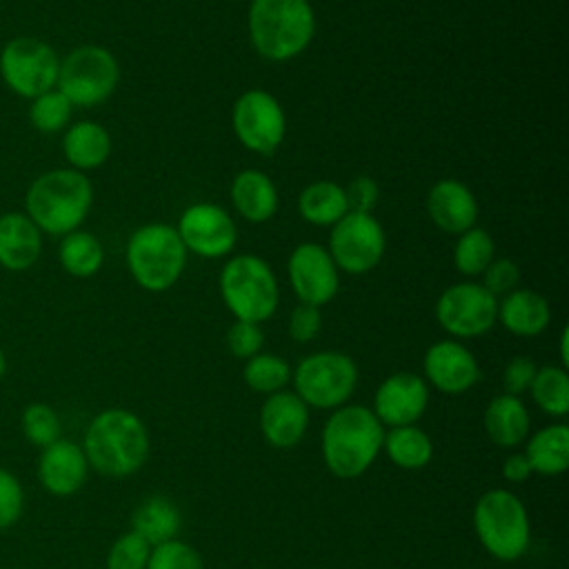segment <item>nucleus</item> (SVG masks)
I'll return each mask as SVG.
<instances>
[{
    "label": "nucleus",
    "mask_w": 569,
    "mask_h": 569,
    "mask_svg": "<svg viewBox=\"0 0 569 569\" xmlns=\"http://www.w3.org/2000/svg\"><path fill=\"white\" fill-rule=\"evenodd\" d=\"M382 438L385 427L369 407L342 405L333 409L322 427V460L336 478H358L382 451Z\"/></svg>",
    "instance_id": "f257e3e1"
},
{
    "label": "nucleus",
    "mask_w": 569,
    "mask_h": 569,
    "mask_svg": "<svg viewBox=\"0 0 569 569\" xmlns=\"http://www.w3.org/2000/svg\"><path fill=\"white\" fill-rule=\"evenodd\" d=\"M84 458L102 476H131L149 456L144 422L129 409H104L87 427Z\"/></svg>",
    "instance_id": "f03ea898"
},
{
    "label": "nucleus",
    "mask_w": 569,
    "mask_h": 569,
    "mask_svg": "<svg viewBox=\"0 0 569 569\" xmlns=\"http://www.w3.org/2000/svg\"><path fill=\"white\" fill-rule=\"evenodd\" d=\"M247 24L251 44L264 60L287 62L311 44L316 13L309 0H251Z\"/></svg>",
    "instance_id": "7ed1b4c3"
},
{
    "label": "nucleus",
    "mask_w": 569,
    "mask_h": 569,
    "mask_svg": "<svg viewBox=\"0 0 569 569\" xmlns=\"http://www.w3.org/2000/svg\"><path fill=\"white\" fill-rule=\"evenodd\" d=\"M93 200L89 178L78 169H51L27 191V216L40 231L64 236L78 229Z\"/></svg>",
    "instance_id": "20e7f679"
},
{
    "label": "nucleus",
    "mask_w": 569,
    "mask_h": 569,
    "mask_svg": "<svg viewBox=\"0 0 569 569\" xmlns=\"http://www.w3.org/2000/svg\"><path fill=\"white\" fill-rule=\"evenodd\" d=\"M473 531L489 556L500 562L522 558L531 542V522L522 500L509 489H489L473 505Z\"/></svg>",
    "instance_id": "39448f33"
},
{
    "label": "nucleus",
    "mask_w": 569,
    "mask_h": 569,
    "mask_svg": "<svg viewBox=\"0 0 569 569\" xmlns=\"http://www.w3.org/2000/svg\"><path fill=\"white\" fill-rule=\"evenodd\" d=\"M220 296L236 320L264 322L280 300L278 278L273 269L256 253H238L229 258L220 271Z\"/></svg>",
    "instance_id": "423d86ee"
},
{
    "label": "nucleus",
    "mask_w": 569,
    "mask_h": 569,
    "mask_svg": "<svg viewBox=\"0 0 569 569\" xmlns=\"http://www.w3.org/2000/svg\"><path fill=\"white\" fill-rule=\"evenodd\" d=\"M187 264V249L176 227L149 222L136 229L127 242V267L147 291H167L178 282Z\"/></svg>",
    "instance_id": "0eeeda50"
},
{
    "label": "nucleus",
    "mask_w": 569,
    "mask_h": 569,
    "mask_svg": "<svg viewBox=\"0 0 569 569\" xmlns=\"http://www.w3.org/2000/svg\"><path fill=\"white\" fill-rule=\"evenodd\" d=\"M293 393L316 409L342 407L358 385L356 362L340 351H316L305 356L291 371Z\"/></svg>",
    "instance_id": "6e6552de"
},
{
    "label": "nucleus",
    "mask_w": 569,
    "mask_h": 569,
    "mask_svg": "<svg viewBox=\"0 0 569 569\" xmlns=\"http://www.w3.org/2000/svg\"><path fill=\"white\" fill-rule=\"evenodd\" d=\"M118 80L120 67L113 53L98 44H82L60 62L56 87L73 107H93L116 91Z\"/></svg>",
    "instance_id": "1a4fd4ad"
},
{
    "label": "nucleus",
    "mask_w": 569,
    "mask_h": 569,
    "mask_svg": "<svg viewBox=\"0 0 569 569\" xmlns=\"http://www.w3.org/2000/svg\"><path fill=\"white\" fill-rule=\"evenodd\" d=\"M387 249V236L373 213L347 211L329 233V256L338 271L360 276L378 267Z\"/></svg>",
    "instance_id": "9d476101"
},
{
    "label": "nucleus",
    "mask_w": 569,
    "mask_h": 569,
    "mask_svg": "<svg viewBox=\"0 0 569 569\" xmlns=\"http://www.w3.org/2000/svg\"><path fill=\"white\" fill-rule=\"evenodd\" d=\"M236 138L253 153L271 156L284 140L287 120L280 102L264 89L240 93L231 109Z\"/></svg>",
    "instance_id": "9b49d317"
},
{
    "label": "nucleus",
    "mask_w": 569,
    "mask_h": 569,
    "mask_svg": "<svg viewBox=\"0 0 569 569\" xmlns=\"http://www.w3.org/2000/svg\"><path fill=\"white\" fill-rule=\"evenodd\" d=\"M436 320L453 338H478L498 320V298L480 282H456L436 300Z\"/></svg>",
    "instance_id": "f8f14e48"
},
{
    "label": "nucleus",
    "mask_w": 569,
    "mask_h": 569,
    "mask_svg": "<svg viewBox=\"0 0 569 569\" xmlns=\"http://www.w3.org/2000/svg\"><path fill=\"white\" fill-rule=\"evenodd\" d=\"M60 60L56 51L38 38H16L0 56L4 82L22 98H38L58 82Z\"/></svg>",
    "instance_id": "ddd939ff"
},
{
    "label": "nucleus",
    "mask_w": 569,
    "mask_h": 569,
    "mask_svg": "<svg viewBox=\"0 0 569 569\" xmlns=\"http://www.w3.org/2000/svg\"><path fill=\"white\" fill-rule=\"evenodd\" d=\"M187 251L200 258L227 256L238 238V229L227 209L213 202L189 204L176 227Z\"/></svg>",
    "instance_id": "4468645a"
},
{
    "label": "nucleus",
    "mask_w": 569,
    "mask_h": 569,
    "mask_svg": "<svg viewBox=\"0 0 569 569\" xmlns=\"http://www.w3.org/2000/svg\"><path fill=\"white\" fill-rule=\"evenodd\" d=\"M287 276L296 298L313 307L331 302L340 287L336 262L329 251L316 242H302L289 253Z\"/></svg>",
    "instance_id": "2eb2a0df"
},
{
    "label": "nucleus",
    "mask_w": 569,
    "mask_h": 569,
    "mask_svg": "<svg viewBox=\"0 0 569 569\" xmlns=\"http://www.w3.org/2000/svg\"><path fill=\"white\" fill-rule=\"evenodd\" d=\"M427 405L429 387L425 378L418 373L398 371L380 382L371 411L382 422V427H407L422 418Z\"/></svg>",
    "instance_id": "dca6fc26"
},
{
    "label": "nucleus",
    "mask_w": 569,
    "mask_h": 569,
    "mask_svg": "<svg viewBox=\"0 0 569 569\" xmlns=\"http://www.w3.org/2000/svg\"><path fill=\"white\" fill-rule=\"evenodd\" d=\"M422 371L425 382L447 396H460L469 391L480 378L476 356L458 340L433 342L422 358Z\"/></svg>",
    "instance_id": "f3484780"
},
{
    "label": "nucleus",
    "mask_w": 569,
    "mask_h": 569,
    "mask_svg": "<svg viewBox=\"0 0 569 569\" xmlns=\"http://www.w3.org/2000/svg\"><path fill=\"white\" fill-rule=\"evenodd\" d=\"M309 407L293 391H276L260 407L262 438L276 449H293L307 433Z\"/></svg>",
    "instance_id": "a211bd4d"
},
{
    "label": "nucleus",
    "mask_w": 569,
    "mask_h": 569,
    "mask_svg": "<svg viewBox=\"0 0 569 569\" xmlns=\"http://www.w3.org/2000/svg\"><path fill=\"white\" fill-rule=\"evenodd\" d=\"M425 207L431 222L447 233L458 236L476 227L478 220V200L473 191L456 178H442L433 182Z\"/></svg>",
    "instance_id": "6ab92c4d"
},
{
    "label": "nucleus",
    "mask_w": 569,
    "mask_h": 569,
    "mask_svg": "<svg viewBox=\"0 0 569 569\" xmlns=\"http://www.w3.org/2000/svg\"><path fill=\"white\" fill-rule=\"evenodd\" d=\"M87 469L89 462L84 458L82 447L62 438L44 447L38 462L40 482L53 496L76 493L87 480Z\"/></svg>",
    "instance_id": "aec40b11"
},
{
    "label": "nucleus",
    "mask_w": 569,
    "mask_h": 569,
    "mask_svg": "<svg viewBox=\"0 0 569 569\" xmlns=\"http://www.w3.org/2000/svg\"><path fill=\"white\" fill-rule=\"evenodd\" d=\"M500 325L520 338L540 336L551 322L547 298L533 289H513L498 302Z\"/></svg>",
    "instance_id": "412c9836"
},
{
    "label": "nucleus",
    "mask_w": 569,
    "mask_h": 569,
    "mask_svg": "<svg viewBox=\"0 0 569 569\" xmlns=\"http://www.w3.org/2000/svg\"><path fill=\"white\" fill-rule=\"evenodd\" d=\"M229 196L233 209L253 224L271 220L278 211V189L273 180L258 169H244L236 173L229 187Z\"/></svg>",
    "instance_id": "4be33fe9"
},
{
    "label": "nucleus",
    "mask_w": 569,
    "mask_h": 569,
    "mask_svg": "<svg viewBox=\"0 0 569 569\" xmlns=\"http://www.w3.org/2000/svg\"><path fill=\"white\" fill-rule=\"evenodd\" d=\"M482 425L493 445L502 449H513L527 440L531 418L520 396L500 393L493 396L485 407Z\"/></svg>",
    "instance_id": "5701e85b"
},
{
    "label": "nucleus",
    "mask_w": 569,
    "mask_h": 569,
    "mask_svg": "<svg viewBox=\"0 0 569 569\" xmlns=\"http://www.w3.org/2000/svg\"><path fill=\"white\" fill-rule=\"evenodd\" d=\"M42 249L40 229L24 213H7L0 218V264L20 271L31 267Z\"/></svg>",
    "instance_id": "b1692460"
},
{
    "label": "nucleus",
    "mask_w": 569,
    "mask_h": 569,
    "mask_svg": "<svg viewBox=\"0 0 569 569\" xmlns=\"http://www.w3.org/2000/svg\"><path fill=\"white\" fill-rule=\"evenodd\" d=\"M525 458L531 471L558 476L569 469V427L565 422L547 425L525 440Z\"/></svg>",
    "instance_id": "393cba45"
},
{
    "label": "nucleus",
    "mask_w": 569,
    "mask_h": 569,
    "mask_svg": "<svg viewBox=\"0 0 569 569\" xmlns=\"http://www.w3.org/2000/svg\"><path fill=\"white\" fill-rule=\"evenodd\" d=\"M64 158L78 169H96L111 153V138L107 129L98 122L82 120L76 122L62 138Z\"/></svg>",
    "instance_id": "a878e982"
},
{
    "label": "nucleus",
    "mask_w": 569,
    "mask_h": 569,
    "mask_svg": "<svg viewBox=\"0 0 569 569\" xmlns=\"http://www.w3.org/2000/svg\"><path fill=\"white\" fill-rule=\"evenodd\" d=\"M300 216L313 227H333L347 211L345 187L333 180H316L298 196Z\"/></svg>",
    "instance_id": "bb28decb"
},
{
    "label": "nucleus",
    "mask_w": 569,
    "mask_h": 569,
    "mask_svg": "<svg viewBox=\"0 0 569 569\" xmlns=\"http://www.w3.org/2000/svg\"><path fill=\"white\" fill-rule=\"evenodd\" d=\"M382 451L387 453V458L396 467L407 469V471H416V469H422L431 462L433 442L427 436V431H422L416 425L391 427L389 431H385Z\"/></svg>",
    "instance_id": "cd10ccee"
},
{
    "label": "nucleus",
    "mask_w": 569,
    "mask_h": 569,
    "mask_svg": "<svg viewBox=\"0 0 569 569\" xmlns=\"http://www.w3.org/2000/svg\"><path fill=\"white\" fill-rule=\"evenodd\" d=\"M180 529V511L164 496H151L140 502L131 516V531L142 536L151 547L176 538Z\"/></svg>",
    "instance_id": "c85d7f7f"
},
{
    "label": "nucleus",
    "mask_w": 569,
    "mask_h": 569,
    "mask_svg": "<svg viewBox=\"0 0 569 569\" xmlns=\"http://www.w3.org/2000/svg\"><path fill=\"white\" fill-rule=\"evenodd\" d=\"M529 393L538 409L547 416L562 418L569 413V373L565 367L545 365L536 369V376L529 385Z\"/></svg>",
    "instance_id": "c756f323"
},
{
    "label": "nucleus",
    "mask_w": 569,
    "mask_h": 569,
    "mask_svg": "<svg viewBox=\"0 0 569 569\" xmlns=\"http://www.w3.org/2000/svg\"><path fill=\"white\" fill-rule=\"evenodd\" d=\"M58 256L67 273L76 278H89L102 267L104 249L93 233L71 231V233H64Z\"/></svg>",
    "instance_id": "7c9ffc66"
},
{
    "label": "nucleus",
    "mask_w": 569,
    "mask_h": 569,
    "mask_svg": "<svg viewBox=\"0 0 569 569\" xmlns=\"http://www.w3.org/2000/svg\"><path fill=\"white\" fill-rule=\"evenodd\" d=\"M496 258V244L489 231L482 227H471L458 233L453 244V267L462 276H480L487 264Z\"/></svg>",
    "instance_id": "2f4dec72"
},
{
    "label": "nucleus",
    "mask_w": 569,
    "mask_h": 569,
    "mask_svg": "<svg viewBox=\"0 0 569 569\" xmlns=\"http://www.w3.org/2000/svg\"><path fill=\"white\" fill-rule=\"evenodd\" d=\"M242 378L251 391L271 396L287 387V382L291 380V367L278 353L260 351L244 362Z\"/></svg>",
    "instance_id": "473e14b6"
},
{
    "label": "nucleus",
    "mask_w": 569,
    "mask_h": 569,
    "mask_svg": "<svg viewBox=\"0 0 569 569\" xmlns=\"http://www.w3.org/2000/svg\"><path fill=\"white\" fill-rule=\"evenodd\" d=\"M71 109H73V104L58 89H49V91L40 93L38 98H33L29 116L38 131L53 133V131H60L69 122Z\"/></svg>",
    "instance_id": "72a5a7b5"
},
{
    "label": "nucleus",
    "mask_w": 569,
    "mask_h": 569,
    "mask_svg": "<svg viewBox=\"0 0 569 569\" xmlns=\"http://www.w3.org/2000/svg\"><path fill=\"white\" fill-rule=\"evenodd\" d=\"M147 569H204V562L196 547L171 538L151 547Z\"/></svg>",
    "instance_id": "f704fd0d"
},
{
    "label": "nucleus",
    "mask_w": 569,
    "mask_h": 569,
    "mask_svg": "<svg viewBox=\"0 0 569 569\" xmlns=\"http://www.w3.org/2000/svg\"><path fill=\"white\" fill-rule=\"evenodd\" d=\"M22 431L33 445L44 449L60 438V418L49 405L33 402L22 411Z\"/></svg>",
    "instance_id": "c9c22d12"
},
{
    "label": "nucleus",
    "mask_w": 569,
    "mask_h": 569,
    "mask_svg": "<svg viewBox=\"0 0 569 569\" xmlns=\"http://www.w3.org/2000/svg\"><path fill=\"white\" fill-rule=\"evenodd\" d=\"M151 545L136 531L122 533L107 553V569H147Z\"/></svg>",
    "instance_id": "e433bc0d"
},
{
    "label": "nucleus",
    "mask_w": 569,
    "mask_h": 569,
    "mask_svg": "<svg viewBox=\"0 0 569 569\" xmlns=\"http://www.w3.org/2000/svg\"><path fill=\"white\" fill-rule=\"evenodd\" d=\"M264 345V333L258 322L236 320L227 331V347L236 358L249 360L251 356L260 353Z\"/></svg>",
    "instance_id": "4c0bfd02"
},
{
    "label": "nucleus",
    "mask_w": 569,
    "mask_h": 569,
    "mask_svg": "<svg viewBox=\"0 0 569 569\" xmlns=\"http://www.w3.org/2000/svg\"><path fill=\"white\" fill-rule=\"evenodd\" d=\"M482 276V287L491 293V296H507L509 291L518 289V280H520V269L511 258H493L487 269L480 273Z\"/></svg>",
    "instance_id": "58836bf2"
},
{
    "label": "nucleus",
    "mask_w": 569,
    "mask_h": 569,
    "mask_svg": "<svg viewBox=\"0 0 569 569\" xmlns=\"http://www.w3.org/2000/svg\"><path fill=\"white\" fill-rule=\"evenodd\" d=\"M24 496L18 478L7 469H0V529L13 525L22 513Z\"/></svg>",
    "instance_id": "ea45409f"
},
{
    "label": "nucleus",
    "mask_w": 569,
    "mask_h": 569,
    "mask_svg": "<svg viewBox=\"0 0 569 569\" xmlns=\"http://www.w3.org/2000/svg\"><path fill=\"white\" fill-rule=\"evenodd\" d=\"M322 327V316H320V307L313 305H296L291 316H289V336L296 342H309L318 336Z\"/></svg>",
    "instance_id": "a19ab883"
},
{
    "label": "nucleus",
    "mask_w": 569,
    "mask_h": 569,
    "mask_svg": "<svg viewBox=\"0 0 569 569\" xmlns=\"http://www.w3.org/2000/svg\"><path fill=\"white\" fill-rule=\"evenodd\" d=\"M536 369L538 365L527 358V356H513L505 371H502V387H505V393H511V396H520L525 391H529V385L536 376Z\"/></svg>",
    "instance_id": "79ce46f5"
},
{
    "label": "nucleus",
    "mask_w": 569,
    "mask_h": 569,
    "mask_svg": "<svg viewBox=\"0 0 569 569\" xmlns=\"http://www.w3.org/2000/svg\"><path fill=\"white\" fill-rule=\"evenodd\" d=\"M345 196H347V204L349 211H358V213H371L376 202H378V184L373 178L369 176H358L353 178L347 187H345Z\"/></svg>",
    "instance_id": "37998d69"
},
{
    "label": "nucleus",
    "mask_w": 569,
    "mask_h": 569,
    "mask_svg": "<svg viewBox=\"0 0 569 569\" xmlns=\"http://www.w3.org/2000/svg\"><path fill=\"white\" fill-rule=\"evenodd\" d=\"M531 473H533V471H531V467H529L525 453H511V456H507V460H505V465H502V476H505V480L518 485V482H525Z\"/></svg>",
    "instance_id": "c03bdc74"
},
{
    "label": "nucleus",
    "mask_w": 569,
    "mask_h": 569,
    "mask_svg": "<svg viewBox=\"0 0 569 569\" xmlns=\"http://www.w3.org/2000/svg\"><path fill=\"white\" fill-rule=\"evenodd\" d=\"M567 340H569V331H567V327L562 329V333H560V367H565L567 369V365H569V351H567Z\"/></svg>",
    "instance_id": "a18cd8bd"
},
{
    "label": "nucleus",
    "mask_w": 569,
    "mask_h": 569,
    "mask_svg": "<svg viewBox=\"0 0 569 569\" xmlns=\"http://www.w3.org/2000/svg\"><path fill=\"white\" fill-rule=\"evenodd\" d=\"M2 373H4V353L0 349V378H2Z\"/></svg>",
    "instance_id": "49530a36"
}]
</instances>
